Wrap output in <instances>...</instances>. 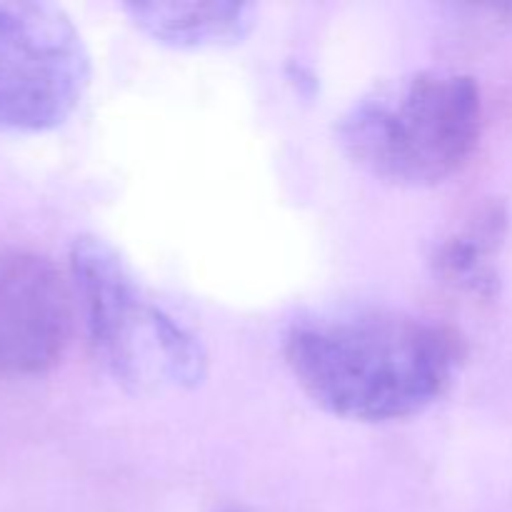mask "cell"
Wrapping results in <instances>:
<instances>
[{
    "label": "cell",
    "mask_w": 512,
    "mask_h": 512,
    "mask_svg": "<svg viewBox=\"0 0 512 512\" xmlns=\"http://www.w3.org/2000/svg\"><path fill=\"white\" fill-rule=\"evenodd\" d=\"M283 355L295 383L323 413L383 425L415 418L458 383L468 343L448 323L385 308L300 318Z\"/></svg>",
    "instance_id": "cell-1"
},
{
    "label": "cell",
    "mask_w": 512,
    "mask_h": 512,
    "mask_svg": "<svg viewBox=\"0 0 512 512\" xmlns=\"http://www.w3.org/2000/svg\"><path fill=\"white\" fill-rule=\"evenodd\" d=\"M485 100L468 73L428 68L385 80L338 120L345 158L395 188H435L463 173L483 138Z\"/></svg>",
    "instance_id": "cell-2"
},
{
    "label": "cell",
    "mask_w": 512,
    "mask_h": 512,
    "mask_svg": "<svg viewBox=\"0 0 512 512\" xmlns=\"http://www.w3.org/2000/svg\"><path fill=\"white\" fill-rule=\"evenodd\" d=\"M65 273L90 353L118 388L150 395L203 385L210 368L203 340L148 293L113 243L78 235Z\"/></svg>",
    "instance_id": "cell-3"
},
{
    "label": "cell",
    "mask_w": 512,
    "mask_h": 512,
    "mask_svg": "<svg viewBox=\"0 0 512 512\" xmlns=\"http://www.w3.org/2000/svg\"><path fill=\"white\" fill-rule=\"evenodd\" d=\"M93 83V58L75 20L43 0H0V130L63 128Z\"/></svg>",
    "instance_id": "cell-4"
},
{
    "label": "cell",
    "mask_w": 512,
    "mask_h": 512,
    "mask_svg": "<svg viewBox=\"0 0 512 512\" xmlns=\"http://www.w3.org/2000/svg\"><path fill=\"white\" fill-rule=\"evenodd\" d=\"M68 273L25 248H0V383L53 373L73 333Z\"/></svg>",
    "instance_id": "cell-5"
},
{
    "label": "cell",
    "mask_w": 512,
    "mask_h": 512,
    "mask_svg": "<svg viewBox=\"0 0 512 512\" xmlns=\"http://www.w3.org/2000/svg\"><path fill=\"white\" fill-rule=\"evenodd\" d=\"M123 10L145 38L178 53L238 48L258 25L245 0H130Z\"/></svg>",
    "instance_id": "cell-6"
},
{
    "label": "cell",
    "mask_w": 512,
    "mask_h": 512,
    "mask_svg": "<svg viewBox=\"0 0 512 512\" xmlns=\"http://www.w3.org/2000/svg\"><path fill=\"white\" fill-rule=\"evenodd\" d=\"M510 233L508 205L493 200L453 233L435 240L428 268L445 288L473 298H495L500 290L498 258Z\"/></svg>",
    "instance_id": "cell-7"
},
{
    "label": "cell",
    "mask_w": 512,
    "mask_h": 512,
    "mask_svg": "<svg viewBox=\"0 0 512 512\" xmlns=\"http://www.w3.org/2000/svg\"><path fill=\"white\" fill-rule=\"evenodd\" d=\"M288 78H290V83L295 85V90H298L300 95H313L315 90H318V80H315L313 70L305 68V65H300V63L290 65Z\"/></svg>",
    "instance_id": "cell-8"
}]
</instances>
